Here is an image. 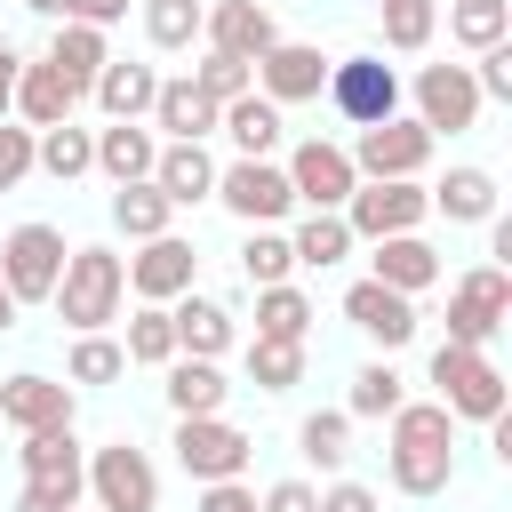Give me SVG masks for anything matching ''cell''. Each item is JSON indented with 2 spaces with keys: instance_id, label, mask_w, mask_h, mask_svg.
<instances>
[{
  "instance_id": "6da1fadb",
  "label": "cell",
  "mask_w": 512,
  "mask_h": 512,
  "mask_svg": "<svg viewBox=\"0 0 512 512\" xmlns=\"http://www.w3.org/2000/svg\"><path fill=\"white\" fill-rule=\"evenodd\" d=\"M384 464H392V488H400V496H440V488L456 480V416H448L440 400H400V408H392V448H384Z\"/></svg>"
},
{
  "instance_id": "7a4b0ae2",
  "label": "cell",
  "mask_w": 512,
  "mask_h": 512,
  "mask_svg": "<svg viewBox=\"0 0 512 512\" xmlns=\"http://www.w3.org/2000/svg\"><path fill=\"white\" fill-rule=\"evenodd\" d=\"M120 296H128V264H120L112 248H72L48 304H56V320H64L72 336H104V328L120 320Z\"/></svg>"
},
{
  "instance_id": "3957f363",
  "label": "cell",
  "mask_w": 512,
  "mask_h": 512,
  "mask_svg": "<svg viewBox=\"0 0 512 512\" xmlns=\"http://www.w3.org/2000/svg\"><path fill=\"white\" fill-rule=\"evenodd\" d=\"M16 464H24L16 512H80V496H88V448L72 432H32L16 448Z\"/></svg>"
},
{
  "instance_id": "277c9868",
  "label": "cell",
  "mask_w": 512,
  "mask_h": 512,
  "mask_svg": "<svg viewBox=\"0 0 512 512\" xmlns=\"http://www.w3.org/2000/svg\"><path fill=\"white\" fill-rule=\"evenodd\" d=\"M432 384H440V408L448 416H472V424H496L504 416V368L472 344H440L432 352Z\"/></svg>"
},
{
  "instance_id": "5b68a950",
  "label": "cell",
  "mask_w": 512,
  "mask_h": 512,
  "mask_svg": "<svg viewBox=\"0 0 512 512\" xmlns=\"http://www.w3.org/2000/svg\"><path fill=\"white\" fill-rule=\"evenodd\" d=\"M64 232L56 224H16L8 240H0V288L16 296V304H48L56 296V280H64Z\"/></svg>"
},
{
  "instance_id": "8992f818",
  "label": "cell",
  "mask_w": 512,
  "mask_h": 512,
  "mask_svg": "<svg viewBox=\"0 0 512 512\" xmlns=\"http://www.w3.org/2000/svg\"><path fill=\"white\" fill-rule=\"evenodd\" d=\"M504 312H512V272H504V264H472V272L448 288V336H440V344L488 352L496 328H504Z\"/></svg>"
},
{
  "instance_id": "52a82bcc",
  "label": "cell",
  "mask_w": 512,
  "mask_h": 512,
  "mask_svg": "<svg viewBox=\"0 0 512 512\" xmlns=\"http://www.w3.org/2000/svg\"><path fill=\"white\" fill-rule=\"evenodd\" d=\"M432 128H416L408 112H392V120H376V128H360V144H352V176L360 184H392V176H424V160H432Z\"/></svg>"
},
{
  "instance_id": "ba28073f",
  "label": "cell",
  "mask_w": 512,
  "mask_h": 512,
  "mask_svg": "<svg viewBox=\"0 0 512 512\" xmlns=\"http://www.w3.org/2000/svg\"><path fill=\"white\" fill-rule=\"evenodd\" d=\"M352 128H376V120H392L400 112V72L384 64V56H344V64H328V88H320Z\"/></svg>"
},
{
  "instance_id": "9c48e42d",
  "label": "cell",
  "mask_w": 512,
  "mask_h": 512,
  "mask_svg": "<svg viewBox=\"0 0 512 512\" xmlns=\"http://www.w3.org/2000/svg\"><path fill=\"white\" fill-rule=\"evenodd\" d=\"M424 216H432V192L408 184V176H392V184H352V200H344L352 240H400V232H416Z\"/></svg>"
},
{
  "instance_id": "30bf717a",
  "label": "cell",
  "mask_w": 512,
  "mask_h": 512,
  "mask_svg": "<svg viewBox=\"0 0 512 512\" xmlns=\"http://www.w3.org/2000/svg\"><path fill=\"white\" fill-rule=\"evenodd\" d=\"M168 448H176V464L208 488V480H240L256 440H248L240 424H224V416H176V440H168Z\"/></svg>"
},
{
  "instance_id": "8fae6325",
  "label": "cell",
  "mask_w": 512,
  "mask_h": 512,
  "mask_svg": "<svg viewBox=\"0 0 512 512\" xmlns=\"http://www.w3.org/2000/svg\"><path fill=\"white\" fill-rule=\"evenodd\" d=\"M88 496H96V512H152L160 472H152V456L136 440H112V448L88 456Z\"/></svg>"
},
{
  "instance_id": "7c38bea8",
  "label": "cell",
  "mask_w": 512,
  "mask_h": 512,
  "mask_svg": "<svg viewBox=\"0 0 512 512\" xmlns=\"http://www.w3.org/2000/svg\"><path fill=\"white\" fill-rule=\"evenodd\" d=\"M352 152L344 144H328V136H304L296 152H288V192L304 200V208H328V216H344V200H352Z\"/></svg>"
},
{
  "instance_id": "4fadbf2b",
  "label": "cell",
  "mask_w": 512,
  "mask_h": 512,
  "mask_svg": "<svg viewBox=\"0 0 512 512\" xmlns=\"http://www.w3.org/2000/svg\"><path fill=\"white\" fill-rule=\"evenodd\" d=\"M216 200L256 232V224H280L288 208H296V192H288V168H272V160H232V168H216Z\"/></svg>"
},
{
  "instance_id": "5bb4252c",
  "label": "cell",
  "mask_w": 512,
  "mask_h": 512,
  "mask_svg": "<svg viewBox=\"0 0 512 512\" xmlns=\"http://www.w3.org/2000/svg\"><path fill=\"white\" fill-rule=\"evenodd\" d=\"M472 120H480L472 64H424V72H416V128H432V136H464Z\"/></svg>"
},
{
  "instance_id": "9a60e30c",
  "label": "cell",
  "mask_w": 512,
  "mask_h": 512,
  "mask_svg": "<svg viewBox=\"0 0 512 512\" xmlns=\"http://www.w3.org/2000/svg\"><path fill=\"white\" fill-rule=\"evenodd\" d=\"M200 40H208L216 56H232V64H248V72H256V56H264V48H280V16H272L264 0H216V8H208V24H200Z\"/></svg>"
},
{
  "instance_id": "2e32d148",
  "label": "cell",
  "mask_w": 512,
  "mask_h": 512,
  "mask_svg": "<svg viewBox=\"0 0 512 512\" xmlns=\"http://www.w3.org/2000/svg\"><path fill=\"white\" fill-rule=\"evenodd\" d=\"M192 272H200V248H192L184 232H160V240H144V248L128 256V288H136V304H176V296L192 288Z\"/></svg>"
},
{
  "instance_id": "e0dca14e",
  "label": "cell",
  "mask_w": 512,
  "mask_h": 512,
  "mask_svg": "<svg viewBox=\"0 0 512 512\" xmlns=\"http://www.w3.org/2000/svg\"><path fill=\"white\" fill-rule=\"evenodd\" d=\"M72 408H80L72 384H56V376H8L0 384V424L24 432V440L32 432H72Z\"/></svg>"
},
{
  "instance_id": "ac0fdd59",
  "label": "cell",
  "mask_w": 512,
  "mask_h": 512,
  "mask_svg": "<svg viewBox=\"0 0 512 512\" xmlns=\"http://www.w3.org/2000/svg\"><path fill=\"white\" fill-rule=\"evenodd\" d=\"M320 88H328V56H320V48L280 40V48L256 56V96H264V104H312Z\"/></svg>"
},
{
  "instance_id": "d6986e66",
  "label": "cell",
  "mask_w": 512,
  "mask_h": 512,
  "mask_svg": "<svg viewBox=\"0 0 512 512\" xmlns=\"http://www.w3.org/2000/svg\"><path fill=\"white\" fill-rule=\"evenodd\" d=\"M344 320H352L368 344L400 352V344L416 336V296H400V288H376V280H352V288H344Z\"/></svg>"
},
{
  "instance_id": "ffe728a7",
  "label": "cell",
  "mask_w": 512,
  "mask_h": 512,
  "mask_svg": "<svg viewBox=\"0 0 512 512\" xmlns=\"http://www.w3.org/2000/svg\"><path fill=\"white\" fill-rule=\"evenodd\" d=\"M376 256H368V280L376 288H400V296H424L432 280H440V248L424 240V232H400V240H368Z\"/></svg>"
},
{
  "instance_id": "44dd1931",
  "label": "cell",
  "mask_w": 512,
  "mask_h": 512,
  "mask_svg": "<svg viewBox=\"0 0 512 512\" xmlns=\"http://www.w3.org/2000/svg\"><path fill=\"white\" fill-rule=\"evenodd\" d=\"M168 328H176V352H184V360H216V352L232 344V304L184 288V296L168 304Z\"/></svg>"
},
{
  "instance_id": "7402d4cb",
  "label": "cell",
  "mask_w": 512,
  "mask_h": 512,
  "mask_svg": "<svg viewBox=\"0 0 512 512\" xmlns=\"http://www.w3.org/2000/svg\"><path fill=\"white\" fill-rule=\"evenodd\" d=\"M72 104H80V88L40 56V64H16V120L24 128H56V120H72Z\"/></svg>"
},
{
  "instance_id": "603a6c76",
  "label": "cell",
  "mask_w": 512,
  "mask_h": 512,
  "mask_svg": "<svg viewBox=\"0 0 512 512\" xmlns=\"http://www.w3.org/2000/svg\"><path fill=\"white\" fill-rule=\"evenodd\" d=\"M88 96L104 104V120H152L160 72H152V64H128V56H112V64L96 72V88H88Z\"/></svg>"
},
{
  "instance_id": "cb8c5ba5",
  "label": "cell",
  "mask_w": 512,
  "mask_h": 512,
  "mask_svg": "<svg viewBox=\"0 0 512 512\" xmlns=\"http://www.w3.org/2000/svg\"><path fill=\"white\" fill-rule=\"evenodd\" d=\"M216 128L232 136V152H240V160H272V152H280V136H288V128H280V104H264L256 88H248V96H232V104L216 112Z\"/></svg>"
},
{
  "instance_id": "d4e9b609",
  "label": "cell",
  "mask_w": 512,
  "mask_h": 512,
  "mask_svg": "<svg viewBox=\"0 0 512 512\" xmlns=\"http://www.w3.org/2000/svg\"><path fill=\"white\" fill-rule=\"evenodd\" d=\"M152 160H160V136H152L144 120H112V128H96V168H104L112 184H144Z\"/></svg>"
},
{
  "instance_id": "484cf974",
  "label": "cell",
  "mask_w": 512,
  "mask_h": 512,
  "mask_svg": "<svg viewBox=\"0 0 512 512\" xmlns=\"http://www.w3.org/2000/svg\"><path fill=\"white\" fill-rule=\"evenodd\" d=\"M152 184L168 192V208L216 200V160H208V144H160V160H152Z\"/></svg>"
},
{
  "instance_id": "4316f807",
  "label": "cell",
  "mask_w": 512,
  "mask_h": 512,
  "mask_svg": "<svg viewBox=\"0 0 512 512\" xmlns=\"http://www.w3.org/2000/svg\"><path fill=\"white\" fill-rule=\"evenodd\" d=\"M152 128H168V144H208V136H216V104H208L192 80H160Z\"/></svg>"
},
{
  "instance_id": "83f0119b",
  "label": "cell",
  "mask_w": 512,
  "mask_h": 512,
  "mask_svg": "<svg viewBox=\"0 0 512 512\" xmlns=\"http://www.w3.org/2000/svg\"><path fill=\"white\" fill-rule=\"evenodd\" d=\"M224 400H232V384H224V368L216 360H168V408L176 416H224Z\"/></svg>"
},
{
  "instance_id": "f1b7e54d",
  "label": "cell",
  "mask_w": 512,
  "mask_h": 512,
  "mask_svg": "<svg viewBox=\"0 0 512 512\" xmlns=\"http://www.w3.org/2000/svg\"><path fill=\"white\" fill-rule=\"evenodd\" d=\"M48 64H56V72H64V80L88 96V88H96V72L112 64V40H104L96 24H56V40H48Z\"/></svg>"
},
{
  "instance_id": "f546056e",
  "label": "cell",
  "mask_w": 512,
  "mask_h": 512,
  "mask_svg": "<svg viewBox=\"0 0 512 512\" xmlns=\"http://www.w3.org/2000/svg\"><path fill=\"white\" fill-rule=\"evenodd\" d=\"M32 168H48L56 184L88 176V168H96V128H72V120H56V128H32Z\"/></svg>"
},
{
  "instance_id": "4dcf8cb0",
  "label": "cell",
  "mask_w": 512,
  "mask_h": 512,
  "mask_svg": "<svg viewBox=\"0 0 512 512\" xmlns=\"http://www.w3.org/2000/svg\"><path fill=\"white\" fill-rule=\"evenodd\" d=\"M432 208H440L448 224H488V216H496V176L464 160V168H448V176L432 184Z\"/></svg>"
},
{
  "instance_id": "1f68e13d",
  "label": "cell",
  "mask_w": 512,
  "mask_h": 512,
  "mask_svg": "<svg viewBox=\"0 0 512 512\" xmlns=\"http://www.w3.org/2000/svg\"><path fill=\"white\" fill-rule=\"evenodd\" d=\"M256 336H264V344H304V336H312V296H304L296 280L256 288Z\"/></svg>"
},
{
  "instance_id": "d6a6232c",
  "label": "cell",
  "mask_w": 512,
  "mask_h": 512,
  "mask_svg": "<svg viewBox=\"0 0 512 512\" xmlns=\"http://www.w3.org/2000/svg\"><path fill=\"white\" fill-rule=\"evenodd\" d=\"M168 216H176V208H168V192H160L152 176L112 192V232H128L136 248H144V240H160V232H168Z\"/></svg>"
},
{
  "instance_id": "836d02e7",
  "label": "cell",
  "mask_w": 512,
  "mask_h": 512,
  "mask_svg": "<svg viewBox=\"0 0 512 512\" xmlns=\"http://www.w3.org/2000/svg\"><path fill=\"white\" fill-rule=\"evenodd\" d=\"M448 40H464L472 56L504 48L512 40V0H448Z\"/></svg>"
},
{
  "instance_id": "e575fe53",
  "label": "cell",
  "mask_w": 512,
  "mask_h": 512,
  "mask_svg": "<svg viewBox=\"0 0 512 512\" xmlns=\"http://www.w3.org/2000/svg\"><path fill=\"white\" fill-rule=\"evenodd\" d=\"M288 248H296V264L328 272V264H344V256H352V224H344V216H328V208H312V216L288 232Z\"/></svg>"
},
{
  "instance_id": "d590c367",
  "label": "cell",
  "mask_w": 512,
  "mask_h": 512,
  "mask_svg": "<svg viewBox=\"0 0 512 512\" xmlns=\"http://www.w3.org/2000/svg\"><path fill=\"white\" fill-rule=\"evenodd\" d=\"M128 368H168L176 360V328H168V304H136L128 312V336H120Z\"/></svg>"
},
{
  "instance_id": "8d00e7d4",
  "label": "cell",
  "mask_w": 512,
  "mask_h": 512,
  "mask_svg": "<svg viewBox=\"0 0 512 512\" xmlns=\"http://www.w3.org/2000/svg\"><path fill=\"white\" fill-rule=\"evenodd\" d=\"M136 8H144V40H152V48H168V56H176V48H192V40H200V24H208V8H200V0H136Z\"/></svg>"
},
{
  "instance_id": "74e56055",
  "label": "cell",
  "mask_w": 512,
  "mask_h": 512,
  "mask_svg": "<svg viewBox=\"0 0 512 512\" xmlns=\"http://www.w3.org/2000/svg\"><path fill=\"white\" fill-rule=\"evenodd\" d=\"M296 448H304L320 472H336V464L352 456V416H344V408H320V416H304V424H296Z\"/></svg>"
},
{
  "instance_id": "f35d334b",
  "label": "cell",
  "mask_w": 512,
  "mask_h": 512,
  "mask_svg": "<svg viewBox=\"0 0 512 512\" xmlns=\"http://www.w3.org/2000/svg\"><path fill=\"white\" fill-rule=\"evenodd\" d=\"M384 8V48H400V56H416V48H432V24H440V0H376Z\"/></svg>"
},
{
  "instance_id": "ab89813d",
  "label": "cell",
  "mask_w": 512,
  "mask_h": 512,
  "mask_svg": "<svg viewBox=\"0 0 512 512\" xmlns=\"http://www.w3.org/2000/svg\"><path fill=\"white\" fill-rule=\"evenodd\" d=\"M240 272H248L256 288H280V280L296 272V248H288V232L256 224V232H248V248H240Z\"/></svg>"
},
{
  "instance_id": "60d3db41",
  "label": "cell",
  "mask_w": 512,
  "mask_h": 512,
  "mask_svg": "<svg viewBox=\"0 0 512 512\" xmlns=\"http://www.w3.org/2000/svg\"><path fill=\"white\" fill-rule=\"evenodd\" d=\"M408 392H400V368L392 360H368L360 376H352V392H344V416H392Z\"/></svg>"
},
{
  "instance_id": "b9f144b4",
  "label": "cell",
  "mask_w": 512,
  "mask_h": 512,
  "mask_svg": "<svg viewBox=\"0 0 512 512\" xmlns=\"http://www.w3.org/2000/svg\"><path fill=\"white\" fill-rule=\"evenodd\" d=\"M248 384L256 392H288V384H304V344H248Z\"/></svg>"
},
{
  "instance_id": "7bdbcfd3",
  "label": "cell",
  "mask_w": 512,
  "mask_h": 512,
  "mask_svg": "<svg viewBox=\"0 0 512 512\" xmlns=\"http://www.w3.org/2000/svg\"><path fill=\"white\" fill-rule=\"evenodd\" d=\"M112 376H128V352L112 336H80L64 360V384H112Z\"/></svg>"
},
{
  "instance_id": "ee69618b",
  "label": "cell",
  "mask_w": 512,
  "mask_h": 512,
  "mask_svg": "<svg viewBox=\"0 0 512 512\" xmlns=\"http://www.w3.org/2000/svg\"><path fill=\"white\" fill-rule=\"evenodd\" d=\"M192 88H200V96H208V104H216V112H224V104H232V96H248V88H256V72H248V64H232V56H216V48H208V56H200V64H192Z\"/></svg>"
},
{
  "instance_id": "f6af8a7d",
  "label": "cell",
  "mask_w": 512,
  "mask_h": 512,
  "mask_svg": "<svg viewBox=\"0 0 512 512\" xmlns=\"http://www.w3.org/2000/svg\"><path fill=\"white\" fill-rule=\"evenodd\" d=\"M472 88H480V104H488V96H496V104H512V40H504V48H480Z\"/></svg>"
},
{
  "instance_id": "bcb514c9",
  "label": "cell",
  "mask_w": 512,
  "mask_h": 512,
  "mask_svg": "<svg viewBox=\"0 0 512 512\" xmlns=\"http://www.w3.org/2000/svg\"><path fill=\"white\" fill-rule=\"evenodd\" d=\"M24 176H32V128L0 120V192H16Z\"/></svg>"
},
{
  "instance_id": "7dc6e473",
  "label": "cell",
  "mask_w": 512,
  "mask_h": 512,
  "mask_svg": "<svg viewBox=\"0 0 512 512\" xmlns=\"http://www.w3.org/2000/svg\"><path fill=\"white\" fill-rule=\"evenodd\" d=\"M256 512H320V488H312V480H272V488L256 496Z\"/></svg>"
},
{
  "instance_id": "c3c4849f",
  "label": "cell",
  "mask_w": 512,
  "mask_h": 512,
  "mask_svg": "<svg viewBox=\"0 0 512 512\" xmlns=\"http://www.w3.org/2000/svg\"><path fill=\"white\" fill-rule=\"evenodd\" d=\"M320 512H384V504H376V488H360V480H328V488H320Z\"/></svg>"
},
{
  "instance_id": "681fc988",
  "label": "cell",
  "mask_w": 512,
  "mask_h": 512,
  "mask_svg": "<svg viewBox=\"0 0 512 512\" xmlns=\"http://www.w3.org/2000/svg\"><path fill=\"white\" fill-rule=\"evenodd\" d=\"M200 512H256V488L248 480H208L200 488Z\"/></svg>"
},
{
  "instance_id": "f907efd6",
  "label": "cell",
  "mask_w": 512,
  "mask_h": 512,
  "mask_svg": "<svg viewBox=\"0 0 512 512\" xmlns=\"http://www.w3.org/2000/svg\"><path fill=\"white\" fill-rule=\"evenodd\" d=\"M120 16H128V0H72V8H64V24H96V32L120 24Z\"/></svg>"
},
{
  "instance_id": "816d5d0a",
  "label": "cell",
  "mask_w": 512,
  "mask_h": 512,
  "mask_svg": "<svg viewBox=\"0 0 512 512\" xmlns=\"http://www.w3.org/2000/svg\"><path fill=\"white\" fill-rule=\"evenodd\" d=\"M16 112V72H0V120Z\"/></svg>"
},
{
  "instance_id": "f5cc1de1",
  "label": "cell",
  "mask_w": 512,
  "mask_h": 512,
  "mask_svg": "<svg viewBox=\"0 0 512 512\" xmlns=\"http://www.w3.org/2000/svg\"><path fill=\"white\" fill-rule=\"evenodd\" d=\"M24 8H32V16H56V24H64V8H72V0H24Z\"/></svg>"
},
{
  "instance_id": "db71d44e",
  "label": "cell",
  "mask_w": 512,
  "mask_h": 512,
  "mask_svg": "<svg viewBox=\"0 0 512 512\" xmlns=\"http://www.w3.org/2000/svg\"><path fill=\"white\" fill-rule=\"evenodd\" d=\"M16 64H24V56H16V48H8V32H0V72H16Z\"/></svg>"
},
{
  "instance_id": "11a10c76",
  "label": "cell",
  "mask_w": 512,
  "mask_h": 512,
  "mask_svg": "<svg viewBox=\"0 0 512 512\" xmlns=\"http://www.w3.org/2000/svg\"><path fill=\"white\" fill-rule=\"evenodd\" d=\"M0 328H16V296L8 288H0Z\"/></svg>"
}]
</instances>
